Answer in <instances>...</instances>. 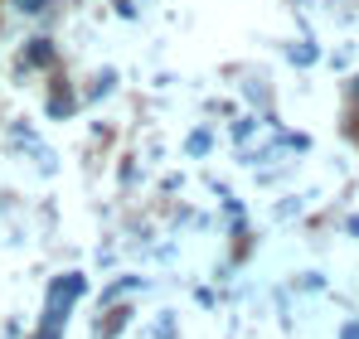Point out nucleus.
<instances>
[{
  "label": "nucleus",
  "mask_w": 359,
  "mask_h": 339,
  "mask_svg": "<svg viewBox=\"0 0 359 339\" xmlns=\"http://www.w3.org/2000/svg\"><path fill=\"white\" fill-rule=\"evenodd\" d=\"M340 339H359V315H350V320L340 325Z\"/></svg>",
  "instance_id": "5"
},
{
  "label": "nucleus",
  "mask_w": 359,
  "mask_h": 339,
  "mask_svg": "<svg viewBox=\"0 0 359 339\" xmlns=\"http://www.w3.org/2000/svg\"><path fill=\"white\" fill-rule=\"evenodd\" d=\"M184 151H189V155H204V151H209V131H194V136L184 141Z\"/></svg>",
  "instance_id": "4"
},
{
  "label": "nucleus",
  "mask_w": 359,
  "mask_h": 339,
  "mask_svg": "<svg viewBox=\"0 0 359 339\" xmlns=\"http://www.w3.org/2000/svg\"><path fill=\"white\" fill-rule=\"evenodd\" d=\"M287 58H292V63H297V68H311V63H316V58H320V49H316V44H311V39H297V44H292V49H287Z\"/></svg>",
  "instance_id": "2"
},
{
  "label": "nucleus",
  "mask_w": 359,
  "mask_h": 339,
  "mask_svg": "<svg viewBox=\"0 0 359 339\" xmlns=\"http://www.w3.org/2000/svg\"><path fill=\"white\" fill-rule=\"evenodd\" d=\"M83 296H88V277L83 272H59L54 282L44 286V315H39V325L68 330V320H73V310H78Z\"/></svg>",
  "instance_id": "1"
},
{
  "label": "nucleus",
  "mask_w": 359,
  "mask_h": 339,
  "mask_svg": "<svg viewBox=\"0 0 359 339\" xmlns=\"http://www.w3.org/2000/svg\"><path fill=\"white\" fill-rule=\"evenodd\" d=\"M151 339H180V325H175V315L165 310L161 320H156V330H151Z\"/></svg>",
  "instance_id": "3"
},
{
  "label": "nucleus",
  "mask_w": 359,
  "mask_h": 339,
  "mask_svg": "<svg viewBox=\"0 0 359 339\" xmlns=\"http://www.w3.org/2000/svg\"><path fill=\"white\" fill-rule=\"evenodd\" d=\"M350 97H355V107H359V78H355V83H350Z\"/></svg>",
  "instance_id": "6"
}]
</instances>
